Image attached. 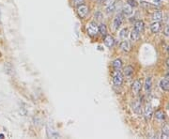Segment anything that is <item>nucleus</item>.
Segmentation results:
<instances>
[{
    "mask_svg": "<svg viewBox=\"0 0 169 139\" xmlns=\"http://www.w3.org/2000/svg\"><path fill=\"white\" fill-rule=\"evenodd\" d=\"M164 34L166 37H169V26H165V28H164Z\"/></svg>",
    "mask_w": 169,
    "mask_h": 139,
    "instance_id": "obj_26",
    "label": "nucleus"
},
{
    "mask_svg": "<svg viewBox=\"0 0 169 139\" xmlns=\"http://www.w3.org/2000/svg\"><path fill=\"white\" fill-rule=\"evenodd\" d=\"M162 138H169V125H164V128H162Z\"/></svg>",
    "mask_w": 169,
    "mask_h": 139,
    "instance_id": "obj_17",
    "label": "nucleus"
},
{
    "mask_svg": "<svg viewBox=\"0 0 169 139\" xmlns=\"http://www.w3.org/2000/svg\"><path fill=\"white\" fill-rule=\"evenodd\" d=\"M154 1L155 4H160V2H161V0H153Z\"/></svg>",
    "mask_w": 169,
    "mask_h": 139,
    "instance_id": "obj_28",
    "label": "nucleus"
},
{
    "mask_svg": "<svg viewBox=\"0 0 169 139\" xmlns=\"http://www.w3.org/2000/svg\"><path fill=\"white\" fill-rule=\"evenodd\" d=\"M155 118L157 119L158 120H164L165 119V115H164V111H162V110H157V111H156Z\"/></svg>",
    "mask_w": 169,
    "mask_h": 139,
    "instance_id": "obj_16",
    "label": "nucleus"
},
{
    "mask_svg": "<svg viewBox=\"0 0 169 139\" xmlns=\"http://www.w3.org/2000/svg\"><path fill=\"white\" fill-rule=\"evenodd\" d=\"M127 3H128V5H130L132 8L133 7H137V2L135 1V0H128L127 1Z\"/></svg>",
    "mask_w": 169,
    "mask_h": 139,
    "instance_id": "obj_24",
    "label": "nucleus"
},
{
    "mask_svg": "<svg viewBox=\"0 0 169 139\" xmlns=\"http://www.w3.org/2000/svg\"><path fill=\"white\" fill-rule=\"evenodd\" d=\"M88 8H87V6H85V5H78V8H77V14H78V16L81 18V19H83V18H85L87 17V15L88 13Z\"/></svg>",
    "mask_w": 169,
    "mask_h": 139,
    "instance_id": "obj_1",
    "label": "nucleus"
},
{
    "mask_svg": "<svg viewBox=\"0 0 169 139\" xmlns=\"http://www.w3.org/2000/svg\"><path fill=\"white\" fill-rule=\"evenodd\" d=\"M150 29L153 33H158L161 29V24L159 22H154L151 26H150Z\"/></svg>",
    "mask_w": 169,
    "mask_h": 139,
    "instance_id": "obj_11",
    "label": "nucleus"
},
{
    "mask_svg": "<svg viewBox=\"0 0 169 139\" xmlns=\"http://www.w3.org/2000/svg\"><path fill=\"white\" fill-rule=\"evenodd\" d=\"M122 12H123V14L126 15V16H128V15H131L133 13V8L131 7L130 5H125L123 8H122Z\"/></svg>",
    "mask_w": 169,
    "mask_h": 139,
    "instance_id": "obj_12",
    "label": "nucleus"
},
{
    "mask_svg": "<svg viewBox=\"0 0 169 139\" xmlns=\"http://www.w3.org/2000/svg\"><path fill=\"white\" fill-rule=\"evenodd\" d=\"M151 86H152V79L151 77H147L146 79V82H145V89L147 91L150 90V88H151Z\"/></svg>",
    "mask_w": 169,
    "mask_h": 139,
    "instance_id": "obj_19",
    "label": "nucleus"
},
{
    "mask_svg": "<svg viewBox=\"0 0 169 139\" xmlns=\"http://www.w3.org/2000/svg\"><path fill=\"white\" fill-rule=\"evenodd\" d=\"M0 138H4V135H3V134H0Z\"/></svg>",
    "mask_w": 169,
    "mask_h": 139,
    "instance_id": "obj_30",
    "label": "nucleus"
},
{
    "mask_svg": "<svg viewBox=\"0 0 169 139\" xmlns=\"http://www.w3.org/2000/svg\"><path fill=\"white\" fill-rule=\"evenodd\" d=\"M98 29H99V32L101 34V35H104L105 36L107 34V27L104 24H100L99 26H98Z\"/></svg>",
    "mask_w": 169,
    "mask_h": 139,
    "instance_id": "obj_20",
    "label": "nucleus"
},
{
    "mask_svg": "<svg viewBox=\"0 0 169 139\" xmlns=\"http://www.w3.org/2000/svg\"><path fill=\"white\" fill-rule=\"evenodd\" d=\"M121 67H122V61H121V59H119V58H118V59L114 60V62H113V68H114V69H115L116 70H120Z\"/></svg>",
    "mask_w": 169,
    "mask_h": 139,
    "instance_id": "obj_13",
    "label": "nucleus"
},
{
    "mask_svg": "<svg viewBox=\"0 0 169 139\" xmlns=\"http://www.w3.org/2000/svg\"><path fill=\"white\" fill-rule=\"evenodd\" d=\"M145 117L146 119H151V117L153 115V109H152V106L150 105V104H147V106L145 108Z\"/></svg>",
    "mask_w": 169,
    "mask_h": 139,
    "instance_id": "obj_6",
    "label": "nucleus"
},
{
    "mask_svg": "<svg viewBox=\"0 0 169 139\" xmlns=\"http://www.w3.org/2000/svg\"><path fill=\"white\" fill-rule=\"evenodd\" d=\"M160 86H161L162 90L169 91V81L167 79H162L160 81Z\"/></svg>",
    "mask_w": 169,
    "mask_h": 139,
    "instance_id": "obj_8",
    "label": "nucleus"
},
{
    "mask_svg": "<svg viewBox=\"0 0 169 139\" xmlns=\"http://www.w3.org/2000/svg\"><path fill=\"white\" fill-rule=\"evenodd\" d=\"M113 83L116 86H121V84L123 83V75H122L121 72H118L115 73V75L113 77Z\"/></svg>",
    "mask_w": 169,
    "mask_h": 139,
    "instance_id": "obj_2",
    "label": "nucleus"
},
{
    "mask_svg": "<svg viewBox=\"0 0 169 139\" xmlns=\"http://www.w3.org/2000/svg\"><path fill=\"white\" fill-rule=\"evenodd\" d=\"M133 110L134 113L138 114V115H140L141 113H142V109H141V103L139 101H135L134 103H133Z\"/></svg>",
    "mask_w": 169,
    "mask_h": 139,
    "instance_id": "obj_9",
    "label": "nucleus"
},
{
    "mask_svg": "<svg viewBox=\"0 0 169 139\" xmlns=\"http://www.w3.org/2000/svg\"><path fill=\"white\" fill-rule=\"evenodd\" d=\"M144 28H145V24H144L143 21H137L136 23L134 24V29L137 30L138 32H142Z\"/></svg>",
    "mask_w": 169,
    "mask_h": 139,
    "instance_id": "obj_10",
    "label": "nucleus"
},
{
    "mask_svg": "<svg viewBox=\"0 0 169 139\" xmlns=\"http://www.w3.org/2000/svg\"><path fill=\"white\" fill-rule=\"evenodd\" d=\"M113 3V0H103V4L105 6H109L110 4Z\"/></svg>",
    "mask_w": 169,
    "mask_h": 139,
    "instance_id": "obj_25",
    "label": "nucleus"
},
{
    "mask_svg": "<svg viewBox=\"0 0 169 139\" xmlns=\"http://www.w3.org/2000/svg\"><path fill=\"white\" fill-rule=\"evenodd\" d=\"M87 33H88V35H90V36H96L97 35V33L99 32V29H98V26H97V24H95V23H90L87 26Z\"/></svg>",
    "mask_w": 169,
    "mask_h": 139,
    "instance_id": "obj_3",
    "label": "nucleus"
},
{
    "mask_svg": "<svg viewBox=\"0 0 169 139\" xmlns=\"http://www.w3.org/2000/svg\"><path fill=\"white\" fill-rule=\"evenodd\" d=\"M141 88H142V83H141L139 80H135L133 83V85H132V89H133V93L138 94L140 92Z\"/></svg>",
    "mask_w": 169,
    "mask_h": 139,
    "instance_id": "obj_4",
    "label": "nucleus"
},
{
    "mask_svg": "<svg viewBox=\"0 0 169 139\" xmlns=\"http://www.w3.org/2000/svg\"><path fill=\"white\" fill-rule=\"evenodd\" d=\"M152 19L154 20L155 22H160L162 19V13L161 11H155L154 13H153V15H152Z\"/></svg>",
    "mask_w": 169,
    "mask_h": 139,
    "instance_id": "obj_14",
    "label": "nucleus"
},
{
    "mask_svg": "<svg viewBox=\"0 0 169 139\" xmlns=\"http://www.w3.org/2000/svg\"><path fill=\"white\" fill-rule=\"evenodd\" d=\"M72 1L75 5H81L84 2V0H72Z\"/></svg>",
    "mask_w": 169,
    "mask_h": 139,
    "instance_id": "obj_27",
    "label": "nucleus"
},
{
    "mask_svg": "<svg viewBox=\"0 0 169 139\" xmlns=\"http://www.w3.org/2000/svg\"><path fill=\"white\" fill-rule=\"evenodd\" d=\"M128 32H129L128 28H123L120 31V33H119V37H120L121 39H126L128 36Z\"/></svg>",
    "mask_w": 169,
    "mask_h": 139,
    "instance_id": "obj_22",
    "label": "nucleus"
},
{
    "mask_svg": "<svg viewBox=\"0 0 169 139\" xmlns=\"http://www.w3.org/2000/svg\"><path fill=\"white\" fill-rule=\"evenodd\" d=\"M133 73V68L132 66H127L124 69V74L126 76H131Z\"/></svg>",
    "mask_w": 169,
    "mask_h": 139,
    "instance_id": "obj_21",
    "label": "nucleus"
},
{
    "mask_svg": "<svg viewBox=\"0 0 169 139\" xmlns=\"http://www.w3.org/2000/svg\"><path fill=\"white\" fill-rule=\"evenodd\" d=\"M168 53H169V47H168Z\"/></svg>",
    "mask_w": 169,
    "mask_h": 139,
    "instance_id": "obj_32",
    "label": "nucleus"
},
{
    "mask_svg": "<svg viewBox=\"0 0 169 139\" xmlns=\"http://www.w3.org/2000/svg\"><path fill=\"white\" fill-rule=\"evenodd\" d=\"M115 8H116V4L115 3H112V4H110L108 7H107L106 11L108 13H110V12H113L114 11H115Z\"/></svg>",
    "mask_w": 169,
    "mask_h": 139,
    "instance_id": "obj_23",
    "label": "nucleus"
},
{
    "mask_svg": "<svg viewBox=\"0 0 169 139\" xmlns=\"http://www.w3.org/2000/svg\"><path fill=\"white\" fill-rule=\"evenodd\" d=\"M104 43H105V45L107 46V47L111 48L112 46L115 44V40H114V38L112 36L107 35V36H105V38H104Z\"/></svg>",
    "mask_w": 169,
    "mask_h": 139,
    "instance_id": "obj_7",
    "label": "nucleus"
},
{
    "mask_svg": "<svg viewBox=\"0 0 169 139\" xmlns=\"http://www.w3.org/2000/svg\"><path fill=\"white\" fill-rule=\"evenodd\" d=\"M166 77H169V72H168L167 74H166Z\"/></svg>",
    "mask_w": 169,
    "mask_h": 139,
    "instance_id": "obj_31",
    "label": "nucleus"
},
{
    "mask_svg": "<svg viewBox=\"0 0 169 139\" xmlns=\"http://www.w3.org/2000/svg\"><path fill=\"white\" fill-rule=\"evenodd\" d=\"M139 38H140V32H138L137 30L133 29V31H132V33H131V39H132V41L135 42V41H137V40L139 39Z\"/></svg>",
    "mask_w": 169,
    "mask_h": 139,
    "instance_id": "obj_18",
    "label": "nucleus"
},
{
    "mask_svg": "<svg viewBox=\"0 0 169 139\" xmlns=\"http://www.w3.org/2000/svg\"><path fill=\"white\" fill-rule=\"evenodd\" d=\"M166 65H167V67L169 68V58H168V59L166 60Z\"/></svg>",
    "mask_w": 169,
    "mask_h": 139,
    "instance_id": "obj_29",
    "label": "nucleus"
},
{
    "mask_svg": "<svg viewBox=\"0 0 169 139\" xmlns=\"http://www.w3.org/2000/svg\"><path fill=\"white\" fill-rule=\"evenodd\" d=\"M120 48L124 52H129L130 51V43H129L128 41H123L120 44Z\"/></svg>",
    "mask_w": 169,
    "mask_h": 139,
    "instance_id": "obj_15",
    "label": "nucleus"
},
{
    "mask_svg": "<svg viewBox=\"0 0 169 139\" xmlns=\"http://www.w3.org/2000/svg\"><path fill=\"white\" fill-rule=\"evenodd\" d=\"M122 16L121 15H116V16L114 18V21H113V26H114V29H118L119 26H121L122 24Z\"/></svg>",
    "mask_w": 169,
    "mask_h": 139,
    "instance_id": "obj_5",
    "label": "nucleus"
}]
</instances>
